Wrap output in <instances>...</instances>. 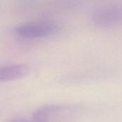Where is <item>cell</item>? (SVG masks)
Listing matches in <instances>:
<instances>
[{
	"instance_id": "1",
	"label": "cell",
	"mask_w": 122,
	"mask_h": 122,
	"mask_svg": "<svg viewBox=\"0 0 122 122\" xmlns=\"http://www.w3.org/2000/svg\"><path fill=\"white\" fill-rule=\"evenodd\" d=\"M80 112L74 105H48L37 110L32 117L39 122H68Z\"/></svg>"
},
{
	"instance_id": "2",
	"label": "cell",
	"mask_w": 122,
	"mask_h": 122,
	"mask_svg": "<svg viewBox=\"0 0 122 122\" xmlns=\"http://www.w3.org/2000/svg\"><path fill=\"white\" fill-rule=\"evenodd\" d=\"M92 24L98 28L108 29L122 25V4H106L96 8L91 16Z\"/></svg>"
},
{
	"instance_id": "3",
	"label": "cell",
	"mask_w": 122,
	"mask_h": 122,
	"mask_svg": "<svg viewBox=\"0 0 122 122\" xmlns=\"http://www.w3.org/2000/svg\"><path fill=\"white\" fill-rule=\"evenodd\" d=\"M59 29L58 23L54 20L44 19L22 24L15 29L19 36L27 39L46 37L55 34Z\"/></svg>"
},
{
	"instance_id": "4",
	"label": "cell",
	"mask_w": 122,
	"mask_h": 122,
	"mask_svg": "<svg viewBox=\"0 0 122 122\" xmlns=\"http://www.w3.org/2000/svg\"><path fill=\"white\" fill-rule=\"evenodd\" d=\"M29 69L23 64H14L0 67V82L18 79L27 74Z\"/></svg>"
},
{
	"instance_id": "5",
	"label": "cell",
	"mask_w": 122,
	"mask_h": 122,
	"mask_svg": "<svg viewBox=\"0 0 122 122\" xmlns=\"http://www.w3.org/2000/svg\"><path fill=\"white\" fill-rule=\"evenodd\" d=\"M10 122H39L36 121V119H34L32 117H31L30 118H24V119H18L16 120H13Z\"/></svg>"
}]
</instances>
